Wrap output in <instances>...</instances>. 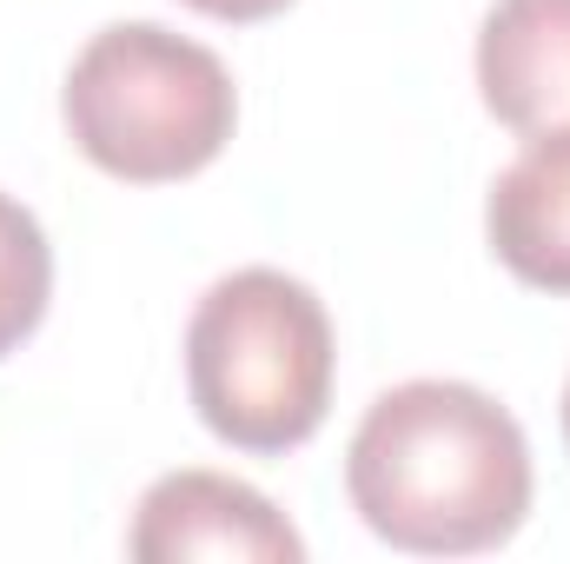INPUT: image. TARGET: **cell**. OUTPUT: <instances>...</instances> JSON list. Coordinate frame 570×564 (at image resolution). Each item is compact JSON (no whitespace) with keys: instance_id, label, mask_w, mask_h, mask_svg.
I'll return each mask as SVG.
<instances>
[{"instance_id":"1","label":"cell","mask_w":570,"mask_h":564,"mask_svg":"<svg viewBox=\"0 0 570 564\" xmlns=\"http://www.w3.org/2000/svg\"><path fill=\"white\" fill-rule=\"evenodd\" d=\"M531 445L491 392L412 379L372 399L345 451V492L372 538L412 558H478L531 518Z\"/></svg>"},{"instance_id":"2","label":"cell","mask_w":570,"mask_h":564,"mask_svg":"<svg viewBox=\"0 0 570 564\" xmlns=\"http://www.w3.org/2000/svg\"><path fill=\"white\" fill-rule=\"evenodd\" d=\"M332 319L318 292L279 266H239L213 280L186 319L193 412L246 458L298 451L332 412Z\"/></svg>"},{"instance_id":"3","label":"cell","mask_w":570,"mask_h":564,"mask_svg":"<svg viewBox=\"0 0 570 564\" xmlns=\"http://www.w3.org/2000/svg\"><path fill=\"white\" fill-rule=\"evenodd\" d=\"M60 120L107 179L173 186L226 153L239 127V87L213 47L159 20H114L73 54Z\"/></svg>"},{"instance_id":"4","label":"cell","mask_w":570,"mask_h":564,"mask_svg":"<svg viewBox=\"0 0 570 564\" xmlns=\"http://www.w3.org/2000/svg\"><path fill=\"white\" fill-rule=\"evenodd\" d=\"M134 564H186V558H233V564H298L305 538L285 525V512L226 471H166L153 478L127 532Z\"/></svg>"},{"instance_id":"5","label":"cell","mask_w":570,"mask_h":564,"mask_svg":"<svg viewBox=\"0 0 570 564\" xmlns=\"http://www.w3.org/2000/svg\"><path fill=\"white\" fill-rule=\"evenodd\" d=\"M484 114L524 140L570 127V0H491L478 27Z\"/></svg>"},{"instance_id":"6","label":"cell","mask_w":570,"mask_h":564,"mask_svg":"<svg viewBox=\"0 0 570 564\" xmlns=\"http://www.w3.org/2000/svg\"><path fill=\"white\" fill-rule=\"evenodd\" d=\"M484 240L511 280L570 299V127L538 134L491 179Z\"/></svg>"},{"instance_id":"7","label":"cell","mask_w":570,"mask_h":564,"mask_svg":"<svg viewBox=\"0 0 570 564\" xmlns=\"http://www.w3.org/2000/svg\"><path fill=\"white\" fill-rule=\"evenodd\" d=\"M47 299H53V246L40 220L13 193H0V359L40 332Z\"/></svg>"},{"instance_id":"8","label":"cell","mask_w":570,"mask_h":564,"mask_svg":"<svg viewBox=\"0 0 570 564\" xmlns=\"http://www.w3.org/2000/svg\"><path fill=\"white\" fill-rule=\"evenodd\" d=\"M179 7H193L206 20H226V27H259V20H279L292 0H179Z\"/></svg>"},{"instance_id":"9","label":"cell","mask_w":570,"mask_h":564,"mask_svg":"<svg viewBox=\"0 0 570 564\" xmlns=\"http://www.w3.org/2000/svg\"><path fill=\"white\" fill-rule=\"evenodd\" d=\"M564 445H570V386H564Z\"/></svg>"}]
</instances>
